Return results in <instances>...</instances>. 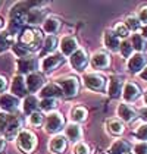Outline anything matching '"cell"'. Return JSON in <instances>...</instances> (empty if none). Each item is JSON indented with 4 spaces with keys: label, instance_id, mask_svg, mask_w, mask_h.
<instances>
[{
    "label": "cell",
    "instance_id": "1",
    "mask_svg": "<svg viewBox=\"0 0 147 154\" xmlns=\"http://www.w3.org/2000/svg\"><path fill=\"white\" fill-rule=\"evenodd\" d=\"M41 32L36 28H25L19 37V46H22L25 50H37L41 44Z\"/></svg>",
    "mask_w": 147,
    "mask_h": 154
},
{
    "label": "cell",
    "instance_id": "2",
    "mask_svg": "<svg viewBox=\"0 0 147 154\" xmlns=\"http://www.w3.org/2000/svg\"><path fill=\"white\" fill-rule=\"evenodd\" d=\"M16 140H18V145H19V148L25 151V153H31L33 150H34V147H36V135L33 134V132H30V131H21L19 134H18V137H16Z\"/></svg>",
    "mask_w": 147,
    "mask_h": 154
},
{
    "label": "cell",
    "instance_id": "3",
    "mask_svg": "<svg viewBox=\"0 0 147 154\" xmlns=\"http://www.w3.org/2000/svg\"><path fill=\"white\" fill-rule=\"evenodd\" d=\"M84 84H86L87 88H90L93 91H103L106 81L99 73H86L84 75Z\"/></svg>",
    "mask_w": 147,
    "mask_h": 154
},
{
    "label": "cell",
    "instance_id": "4",
    "mask_svg": "<svg viewBox=\"0 0 147 154\" xmlns=\"http://www.w3.org/2000/svg\"><path fill=\"white\" fill-rule=\"evenodd\" d=\"M62 126H63V118H62L61 113L53 112L46 118V131L50 134L59 132L62 129Z\"/></svg>",
    "mask_w": 147,
    "mask_h": 154
},
{
    "label": "cell",
    "instance_id": "5",
    "mask_svg": "<svg viewBox=\"0 0 147 154\" xmlns=\"http://www.w3.org/2000/svg\"><path fill=\"white\" fill-rule=\"evenodd\" d=\"M62 93L68 97H74V95L78 93V79L74 78V76H68V78H63L59 81Z\"/></svg>",
    "mask_w": 147,
    "mask_h": 154
},
{
    "label": "cell",
    "instance_id": "6",
    "mask_svg": "<svg viewBox=\"0 0 147 154\" xmlns=\"http://www.w3.org/2000/svg\"><path fill=\"white\" fill-rule=\"evenodd\" d=\"M19 129H21V119L18 118V116H11L8 125H6V129H5L3 134H5V137L8 140H13L15 137H18Z\"/></svg>",
    "mask_w": 147,
    "mask_h": 154
},
{
    "label": "cell",
    "instance_id": "7",
    "mask_svg": "<svg viewBox=\"0 0 147 154\" xmlns=\"http://www.w3.org/2000/svg\"><path fill=\"white\" fill-rule=\"evenodd\" d=\"M88 63V57H87L86 51L78 48L74 54H71V65L75 71H83Z\"/></svg>",
    "mask_w": 147,
    "mask_h": 154
},
{
    "label": "cell",
    "instance_id": "8",
    "mask_svg": "<svg viewBox=\"0 0 147 154\" xmlns=\"http://www.w3.org/2000/svg\"><path fill=\"white\" fill-rule=\"evenodd\" d=\"M25 84H27V90H28L30 93H36V91H38V90L43 87V84H44V78H43L40 73L33 72V73H30V75L27 76Z\"/></svg>",
    "mask_w": 147,
    "mask_h": 154
},
{
    "label": "cell",
    "instance_id": "9",
    "mask_svg": "<svg viewBox=\"0 0 147 154\" xmlns=\"http://www.w3.org/2000/svg\"><path fill=\"white\" fill-rule=\"evenodd\" d=\"M19 106V100L18 97L11 94H2L0 95V109H3L5 112H15Z\"/></svg>",
    "mask_w": 147,
    "mask_h": 154
},
{
    "label": "cell",
    "instance_id": "10",
    "mask_svg": "<svg viewBox=\"0 0 147 154\" xmlns=\"http://www.w3.org/2000/svg\"><path fill=\"white\" fill-rule=\"evenodd\" d=\"M61 50L63 54H66V56H71L74 54L77 50H78V43H77V40L74 38V37H63L61 41Z\"/></svg>",
    "mask_w": 147,
    "mask_h": 154
},
{
    "label": "cell",
    "instance_id": "11",
    "mask_svg": "<svg viewBox=\"0 0 147 154\" xmlns=\"http://www.w3.org/2000/svg\"><path fill=\"white\" fill-rule=\"evenodd\" d=\"M18 69L22 73H33L34 69H37V60L34 57H21L18 59Z\"/></svg>",
    "mask_w": 147,
    "mask_h": 154
},
{
    "label": "cell",
    "instance_id": "12",
    "mask_svg": "<svg viewBox=\"0 0 147 154\" xmlns=\"http://www.w3.org/2000/svg\"><path fill=\"white\" fill-rule=\"evenodd\" d=\"M122 95H124V98H125V101L131 103V101H135V100L138 98V95H140V90H138V87H137L135 84L127 82L125 85H124Z\"/></svg>",
    "mask_w": 147,
    "mask_h": 154
},
{
    "label": "cell",
    "instance_id": "13",
    "mask_svg": "<svg viewBox=\"0 0 147 154\" xmlns=\"http://www.w3.org/2000/svg\"><path fill=\"white\" fill-rule=\"evenodd\" d=\"M147 57L143 53H135L134 56H131V59L128 62V68L131 72H140V69L144 68Z\"/></svg>",
    "mask_w": 147,
    "mask_h": 154
},
{
    "label": "cell",
    "instance_id": "14",
    "mask_svg": "<svg viewBox=\"0 0 147 154\" xmlns=\"http://www.w3.org/2000/svg\"><path fill=\"white\" fill-rule=\"evenodd\" d=\"M105 46L109 48L110 51H116L121 47V43H119V37L115 34V31H110L108 29L105 32Z\"/></svg>",
    "mask_w": 147,
    "mask_h": 154
},
{
    "label": "cell",
    "instance_id": "15",
    "mask_svg": "<svg viewBox=\"0 0 147 154\" xmlns=\"http://www.w3.org/2000/svg\"><path fill=\"white\" fill-rule=\"evenodd\" d=\"M12 93L15 97H24L27 94V84H25V79L18 75L15 76L12 81Z\"/></svg>",
    "mask_w": 147,
    "mask_h": 154
},
{
    "label": "cell",
    "instance_id": "16",
    "mask_svg": "<svg viewBox=\"0 0 147 154\" xmlns=\"http://www.w3.org/2000/svg\"><path fill=\"white\" fill-rule=\"evenodd\" d=\"M91 66L96 69H103L106 66H109V56L105 51H97L93 54L91 57Z\"/></svg>",
    "mask_w": 147,
    "mask_h": 154
},
{
    "label": "cell",
    "instance_id": "17",
    "mask_svg": "<svg viewBox=\"0 0 147 154\" xmlns=\"http://www.w3.org/2000/svg\"><path fill=\"white\" fill-rule=\"evenodd\" d=\"M66 148V141H65V137L62 135H56L53 137L49 142V150L52 153H56V154H61L63 153V150Z\"/></svg>",
    "mask_w": 147,
    "mask_h": 154
},
{
    "label": "cell",
    "instance_id": "18",
    "mask_svg": "<svg viewBox=\"0 0 147 154\" xmlns=\"http://www.w3.org/2000/svg\"><path fill=\"white\" fill-rule=\"evenodd\" d=\"M62 60H63V57L61 54H50L41 62V68H43V71H52L61 65Z\"/></svg>",
    "mask_w": 147,
    "mask_h": 154
},
{
    "label": "cell",
    "instance_id": "19",
    "mask_svg": "<svg viewBox=\"0 0 147 154\" xmlns=\"http://www.w3.org/2000/svg\"><path fill=\"white\" fill-rule=\"evenodd\" d=\"M62 94L63 93H62L61 87L58 84H49V85H46L41 90V93H40V95L43 98H56V97H61Z\"/></svg>",
    "mask_w": 147,
    "mask_h": 154
},
{
    "label": "cell",
    "instance_id": "20",
    "mask_svg": "<svg viewBox=\"0 0 147 154\" xmlns=\"http://www.w3.org/2000/svg\"><path fill=\"white\" fill-rule=\"evenodd\" d=\"M118 116L122 119L124 122H133L135 119V112L131 106L122 103V104L118 106Z\"/></svg>",
    "mask_w": 147,
    "mask_h": 154
},
{
    "label": "cell",
    "instance_id": "21",
    "mask_svg": "<svg viewBox=\"0 0 147 154\" xmlns=\"http://www.w3.org/2000/svg\"><path fill=\"white\" fill-rule=\"evenodd\" d=\"M121 93H122V81L118 76H112L109 82V95L112 98H116L121 95Z\"/></svg>",
    "mask_w": 147,
    "mask_h": 154
},
{
    "label": "cell",
    "instance_id": "22",
    "mask_svg": "<svg viewBox=\"0 0 147 154\" xmlns=\"http://www.w3.org/2000/svg\"><path fill=\"white\" fill-rule=\"evenodd\" d=\"M43 28H44V31L50 34V35H53L55 32H58V29L61 28V21L58 19V18H47L46 21H44V24H43Z\"/></svg>",
    "mask_w": 147,
    "mask_h": 154
},
{
    "label": "cell",
    "instance_id": "23",
    "mask_svg": "<svg viewBox=\"0 0 147 154\" xmlns=\"http://www.w3.org/2000/svg\"><path fill=\"white\" fill-rule=\"evenodd\" d=\"M130 151V144L124 140H118L109 150V154H128Z\"/></svg>",
    "mask_w": 147,
    "mask_h": 154
},
{
    "label": "cell",
    "instance_id": "24",
    "mask_svg": "<svg viewBox=\"0 0 147 154\" xmlns=\"http://www.w3.org/2000/svg\"><path fill=\"white\" fill-rule=\"evenodd\" d=\"M83 132H81V128L77 125V123H69L66 126V137L71 140V141H78L81 138Z\"/></svg>",
    "mask_w": 147,
    "mask_h": 154
},
{
    "label": "cell",
    "instance_id": "25",
    "mask_svg": "<svg viewBox=\"0 0 147 154\" xmlns=\"http://www.w3.org/2000/svg\"><path fill=\"white\" fill-rule=\"evenodd\" d=\"M40 106V103L37 101V98L34 95H28V97H25L24 100V112L27 115H31V113H34L36 112V109Z\"/></svg>",
    "mask_w": 147,
    "mask_h": 154
},
{
    "label": "cell",
    "instance_id": "26",
    "mask_svg": "<svg viewBox=\"0 0 147 154\" xmlns=\"http://www.w3.org/2000/svg\"><path fill=\"white\" fill-rule=\"evenodd\" d=\"M108 131H109L110 134H113V135H121L124 132L122 122L118 120V119H110V120H108Z\"/></svg>",
    "mask_w": 147,
    "mask_h": 154
},
{
    "label": "cell",
    "instance_id": "27",
    "mask_svg": "<svg viewBox=\"0 0 147 154\" xmlns=\"http://www.w3.org/2000/svg\"><path fill=\"white\" fill-rule=\"evenodd\" d=\"M71 118H72L74 122H83L87 118V110L81 106L74 107L72 112H71Z\"/></svg>",
    "mask_w": 147,
    "mask_h": 154
},
{
    "label": "cell",
    "instance_id": "28",
    "mask_svg": "<svg viewBox=\"0 0 147 154\" xmlns=\"http://www.w3.org/2000/svg\"><path fill=\"white\" fill-rule=\"evenodd\" d=\"M58 47V40L55 35H49L44 41V47H43V53H52Z\"/></svg>",
    "mask_w": 147,
    "mask_h": 154
},
{
    "label": "cell",
    "instance_id": "29",
    "mask_svg": "<svg viewBox=\"0 0 147 154\" xmlns=\"http://www.w3.org/2000/svg\"><path fill=\"white\" fill-rule=\"evenodd\" d=\"M43 18V12L40 9H30L28 15H27V22H31V24H38Z\"/></svg>",
    "mask_w": 147,
    "mask_h": 154
},
{
    "label": "cell",
    "instance_id": "30",
    "mask_svg": "<svg viewBox=\"0 0 147 154\" xmlns=\"http://www.w3.org/2000/svg\"><path fill=\"white\" fill-rule=\"evenodd\" d=\"M133 48H135L138 53H141L144 48H146V43H144V38L141 34H134L133 35Z\"/></svg>",
    "mask_w": 147,
    "mask_h": 154
},
{
    "label": "cell",
    "instance_id": "31",
    "mask_svg": "<svg viewBox=\"0 0 147 154\" xmlns=\"http://www.w3.org/2000/svg\"><path fill=\"white\" fill-rule=\"evenodd\" d=\"M12 46V35L11 34H0V53L6 51Z\"/></svg>",
    "mask_w": 147,
    "mask_h": 154
},
{
    "label": "cell",
    "instance_id": "32",
    "mask_svg": "<svg viewBox=\"0 0 147 154\" xmlns=\"http://www.w3.org/2000/svg\"><path fill=\"white\" fill-rule=\"evenodd\" d=\"M140 19L138 18H135V16H128L127 19H125V26L128 28V29H133V31H137L138 28H140Z\"/></svg>",
    "mask_w": 147,
    "mask_h": 154
},
{
    "label": "cell",
    "instance_id": "33",
    "mask_svg": "<svg viewBox=\"0 0 147 154\" xmlns=\"http://www.w3.org/2000/svg\"><path fill=\"white\" fill-rule=\"evenodd\" d=\"M56 100L55 98H43L41 100V103H40V107L43 109V110H46V112H49V110H53L55 107H56Z\"/></svg>",
    "mask_w": 147,
    "mask_h": 154
},
{
    "label": "cell",
    "instance_id": "34",
    "mask_svg": "<svg viewBox=\"0 0 147 154\" xmlns=\"http://www.w3.org/2000/svg\"><path fill=\"white\" fill-rule=\"evenodd\" d=\"M43 120H44V116L40 112H34V113L30 115V123L34 125V126H40L43 123Z\"/></svg>",
    "mask_w": 147,
    "mask_h": 154
},
{
    "label": "cell",
    "instance_id": "35",
    "mask_svg": "<svg viewBox=\"0 0 147 154\" xmlns=\"http://www.w3.org/2000/svg\"><path fill=\"white\" fill-rule=\"evenodd\" d=\"M119 50H121V54H122L124 57H130L131 53H133V44L128 43V41H124V43H121Z\"/></svg>",
    "mask_w": 147,
    "mask_h": 154
},
{
    "label": "cell",
    "instance_id": "36",
    "mask_svg": "<svg viewBox=\"0 0 147 154\" xmlns=\"http://www.w3.org/2000/svg\"><path fill=\"white\" fill-rule=\"evenodd\" d=\"M135 137L138 140H143V141H147V123L146 125H141L138 126L137 131H135Z\"/></svg>",
    "mask_w": 147,
    "mask_h": 154
},
{
    "label": "cell",
    "instance_id": "37",
    "mask_svg": "<svg viewBox=\"0 0 147 154\" xmlns=\"http://www.w3.org/2000/svg\"><path fill=\"white\" fill-rule=\"evenodd\" d=\"M115 34H116L118 37H127L128 34H130V29H128L124 24H118L116 26H115Z\"/></svg>",
    "mask_w": 147,
    "mask_h": 154
},
{
    "label": "cell",
    "instance_id": "38",
    "mask_svg": "<svg viewBox=\"0 0 147 154\" xmlns=\"http://www.w3.org/2000/svg\"><path fill=\"white\" fill-rule=\"evenodd\" d=\"M74 154H88V147L84 142H78L74 147Z\"/></svg>",
    "mask_w": 147,
    "mask_h": 154
},
{
    "label": "cell",
    "instance_id": "39",
    "mask_svg": "<svg viewBox=\"0 0 147 154\" xmlns=\"http://www.w3.org/2000/svg\"><path fill=\"white\" fill-rule=\"evenodd\" d=\"M13 51H15V54H18L19 59L21 57H27V54H28V50H25L22 46H18V44L13 46Z\"/></svg>",
    "mask_w": 147,
    "mask_h": 154
},
{
    "label": "cell",
    "instance_id": "40",
    "mask_svg": "<svg viewBox=\"0 0 147 154\" xmlns=\"http://www.w3.org/2000/svg\"><path fill=\"white\" fill-rule=\"evenodd\" d=\"M135 154H147V142H140L134 147Z\"/></svg>",
    "mask_w": 147,
    "mask_h": 154
},
{
    "label": "cell",
    "instance_id": "41",
    "mask_svg": "<svg viewBox=\"0 0 147 154\" xmlns=\"http://www.w3.org/2000/svg\"><path fill=\"white\" fill-rule=\"evenodd\" d=\"M138 19H140V22H143V24L147 25V6H144V8H143V9L140 11Z\"/></svg>",
    "mask_w": 147,
    "mask_h": 154
},
{
    "label": "cell",
    "instance_id": "42",
    "mask_svg": "<svg viewBox=\"0 0 147 154\" xmlns=\"http://www.w3.org/2000/svg\"><path fill=\"white\" fill-rule=\"evenodd\" d=\"M6 88H8V81L3 76H0V93L6 91Z\"/></svg>",
    "mask_w": 147,
    "mask_h": 154
},
{
    "label": "cell",
    "instance_id": "43",
    "mask_svg": "<svg viewBox=\"0 0 147 154\" xmlns=\"http://www.w3.org/2000/svg\"><path fill=\"white\" fill-rule=\"evenodd\" d=\"M140 116L144 119V120H147V107H143V109L140 110Z\"/></svg>",
    "mask_w": 147,
    "mask_h": 154
},
{
    "label": "cell",
    "instance_id": "44",
    "mask_svg": "<svg viewBox=\"0 0 147 154\" xmlns=\"http://www.w3.org/2000/svg\"><path fill=\"white\" fill-rule=\"evenodd\" d=\"M140 76H141V78H143L144 81H147V66H146V69H143V71H141Z\"/></svg>",
    "mask_w": 147,
    "mask_h": 154
},
{
    "label": "cell",
    "instance_id": "45",
    "mask_svg": "<svg viewBox=\"0 0 147 154\" xmlns=\"http://www.w3.org/2000/svg\"><path fill=\"white\" fill-rule=\"evenodd\" d=\"M5 145H6V142H5V140H2V138H0V153H2V151L5 150Z\"/></svg>",
    "mask_w": 147,
    "mask_h": 154
},
{
    "label": "cell",
    "instance_id": "46",
    "mask_svg": "<svg viewBox=\"0 0 147 154\" xmlns=\"http://www.w3.org/2000/svg\"><path fill=\"white\" fill-rule=\"evenodd\" d=\"M141 34H143V37H146V38H147V25L143 28V29H141Z\"/></svg>",
    "mask_w": 147,
    "mask_h": 154
},
{
    "label": "cell",
    "instance_id": "47",
    "mask_svg": "<svg viewBox=\"0 0 147 154\" xmlns=\"http://www.w3.org/2000/svg\"><path fill=\"white\" fill-rule=\"evenodd\" d=\"M3 26H5V22H3V19H2V18H0V29H2V28H3Z\"/></svg>",
    "mask_w": 147,
    "mask_h": 154
},
{
    "label": "cell",
    "instance_id": "48",
    "mask_svg": "<svg viewBox=\"0 0 147 154\" xmlns=\"http://www.w3.org/2000/svg\"><path fill=\"white\" fill-rule=\"evenodd\" d=\"M144 103H146V104H147V91H146V93H144Z\"/></svg>",
    "mask_w": 147,
    "mask_h": 154
},
{
    "label": "cell",
    "instance_id": "49",
    "mask_svg": "<svg viewBox=\"0 0 147 154\" xmlns=\"http://www.w3.org/2000/svg\"><path fill=\"white\" fill-rule=\"evenodd\" d=\"M0 5H2V3H0Z\"/></svg>",
    "mask_w": 147,
    "mask_h": 154
},
{
    "label": "cell",
    "instance_id": "50",
    "mask_svg": "<svg viewBox=\"0 0 147 154\" xmlns=\"http://www.w3.org/2000/svg\"><path fill=\"white\" fill-rule=\"evenodd\" d=\"M128 154H130V153H128Z\"/></svg>",
    "mask_w": 147,
    "mask_h": 154
}]
</instances>
